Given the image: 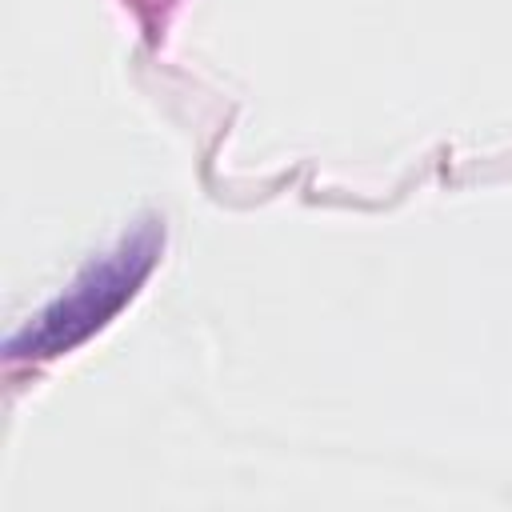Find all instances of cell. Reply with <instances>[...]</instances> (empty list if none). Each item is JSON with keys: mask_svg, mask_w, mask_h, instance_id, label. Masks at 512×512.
<instances>
[{"mask_svg": "<svg viewBox=\"0 0 512 512\" xmlns=\"http://www.w3.org/2000/svg\"><path fill=\"white\" fill-rule=\"evenodd\" d=\"M152 252H156L152 236H140V240L124 244L112 260H104L100 268H92V276H88L84 284H76V292L64 296V300L40 320L36 332L28 328V332L12 344V352H16V356H32V352H36V356H52V352L76 344L80 336H88L92 328H100V324L132 296V288L140 284V276H144L148 264H152Z\"/></svg>", "mask_w": 512, "mask_h": 512, "instance_id": "obj_1", "label": "cell"}]
</instances>
